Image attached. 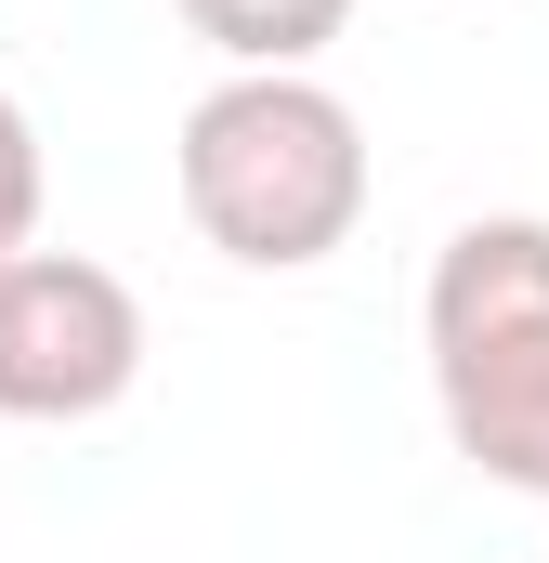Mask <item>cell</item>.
Segmentation results:
<instances>
[{
  "mask_svg": "<svg viewBox=\"0 0 549 563\" xmlns=\"http://www.w3.org/2000/svg\"><path fill=\"white\" fill-rule=\"evenodd\" d=\"M418 341H432L445 445L484 485L549 498V223L537 210H484L432 250Z\"/></svg>",
  "mask_w": 549,
  "mask_h": 563,
  "instance_id": "7a4b0ae2",
  "label": "cell"
},
{
  "mask_svg": "<svg viewBox=\"0 0 549 563\" xmlns=\"http://www.w3.org/2000/svg\"><path fill=\"white\" fill-rule=\"evenodd\" d=\"M13 250H40V132H26V106L0 92V263Z\"/></svg>",
  "mask_w": 549,
  "mask_h": 563,
  "instance_id": "5b68a950",
  "label": "cell"
},
{
  "mask_svg": "<svg viewBox=\"0 0 549 563\" xmlns=\"http://www.w3.org/2000/svg\"><path fill=\"white\" fill-rule=\"evenodd\" d=\"M183 26H197L223 66H314V53L354 26V0H183Z\"/></svg>",
  "mask_w": 549,
  "mask_h": 563,
  "instance_id": "277c9868",
  "label": "cell"
},
{
  "mask_svg": "<svg viewBox=\"0 0 549 563\" xmlns=\"http://www.w3.org/2000/svg\"><path fill=\"white\" fill-rule=\"evenodd\" d=\"M170 184H183V223L249 263V276H314L327 250H354L367 223V119L314 79V66H236L223 92L183 106L170 144Z\"/></svg>",
  "mask_w": 549,
  "mask_h": 563,
  "instance_id": "6da1fadb",
  "label": "cell"
},
{
  "mask_svg": "<svg viewBox=\"0 0 549 563\" xmlns=\"http://www.w3.org/2000/svg\"><path fill=\"white\" fill-rule=\"evenodd\" d=\"M144 380V301L92 250H13L0 263V420H105Z\"/></svg>",
  "mask_w": 549,
  "mask_h": 563,
  "instance_id": "3957f363",
  "label": "cell"
}]
</instances>
